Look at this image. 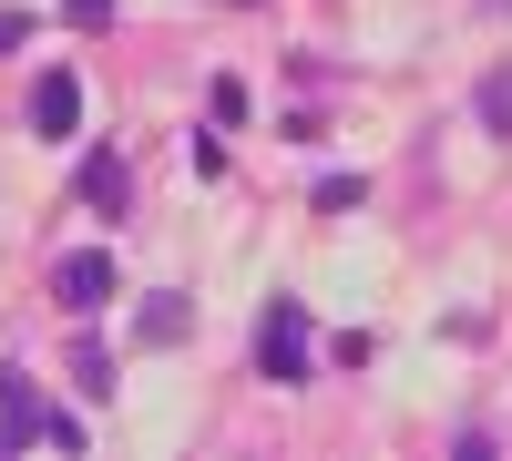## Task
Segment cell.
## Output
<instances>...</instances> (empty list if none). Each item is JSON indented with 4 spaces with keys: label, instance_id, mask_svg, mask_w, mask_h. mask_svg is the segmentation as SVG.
Here are the masks:
<instances>
[{
    "label": "cell",
    "instance_id": "8",
    "mask_svg": "<svg viewBox=\"0 0 512 461\" xmlns=\"http://www.w3.org/2000/svg\"><path fill=\"white\" fill-rule=\"evenodd\" d=\"M482 123H492V134H512V72L482 82Z\"/></svg>",
    "mask_w": 512,
    "mask_h": 461
},
{
    "label": "cell",
    "instance_id": "3",
    "mask_svg": "<svg viewBox=\"0 0 512 461\" xmlns=\"http://www.w3.org/2000/svg\"><path fill=\"white\" fill-rule=\"evenodd\" d=\"M41 421H52V400L31 390V369H0V451H31Z\"/></svg>",
    "mask_w": 512,
    "mask_h": 461
},
{
    "label": "cell",
    "instance_id": "1",
    "mask_svg": "<svg viewBox=\"0 0 512 461\" xmlns=\"http://www.w3.org/2000/svg\"><path fill=\"white\" fill-rule=\"evenodd\" d=\"M256 380H277V390L308 380V308H297V298L256 308Z\"/></svg>",
    "mask_w": 512,
    "mask_h": 461
},
{
    "label": "cell",
    "instance_id": "5",
    "mask_svg": "<svg viewBox=\"0 0 512 461\" xmlns=\"http://www.w3.org/2000/svg\"><path fill=\"white\" fill-rule=\"evenodd\" d=\"M72 123H82V82H72V72H41V93H31V134L62 144Z\"/></svg>",
    "mask_w": 512,
    "mask_h": 461
},
{
    "label": "cell",
    "instance_id": "10",
    "mask_svg": "<svg viewBox=\"0 0 512 461\" xmlns=\"http://www.w3.org/2000/svg\"><path fill=\"white\" fill-rule=\"evenodd\" d=\"M21 41H31V21H21V11H0V62H11Z\"/></svg>",
    "mask_w": 512,
    "mask_h": 461
},
{
    "label": "cell",
    "instance_id": "2",
    "mask_svg": "<svg viewBox=\"0 0 512 461\" xmlns=\"http://www.w3.org/2000/svg\"><path fill=\"white\" fill-rule=\"evenodd\" d=\"M52 298H62L72 318H93V308H113V257H103V246H72V257L52 267Z\"/></svg>",
    "mask_w": 512,
    "mask_h": 461
},
{
    "label": "cell",
    "instance_id": "9",
    "mask_svg": "<svg viewBox=\"0 0 512 461\" xmlns=\"http://www.w3.org/2000/svg\"><path fill=\"white\" fill-rule=\"evenodd\" d=\"M62 21L72 31H113V0H62Z\"/></svg>",
    "mask_w": 512,
    "mask_h": 461
},
{
    "label": "cell",
    "instance_id": "6",
    "mask_svg": "<svg viewBox=\"0 0 512 461\" xmlns=\"http://www.w3.org/2000/svg\"><path fill=\"white\" fill-rule=\"evenodd\" d=\"M185 328H195V308L175 298V287H164V298H144V318H134V339H154V349H175Z\"/></svg>",
    "mask_w": 512,
    "mask_h": 461
},
{
    "label": "cell",
    "instance_id": "7",
    "mask_svg": "<svg viewBox=\"0 0 512 461\" xmlns=\"http://www.w3.org/2000/svg\"><path fill=\"white\" fill-rule=\"evenodd\" d=\"M72 380H82V400H113V349L103 339H72Z\"/></svg>",
    "mask_w": 512,
    "mask_h": 461
},
{
    "label": "cell",
    "instance_id": "4",
    "mask_svg": "<svg viewBox=\"0 0 512 461\" xmlns=\"http://www.w3.org/2000/svg\"><path fill=\"white\" fill-rule=\"evenodd\" d=\"M82 205H93V216H113V226H123V205H134V164H123L113 144L82 154Z\"/></svg>",
    "mask_w": 512,
    "mask_h": 461
}]
</instances>
